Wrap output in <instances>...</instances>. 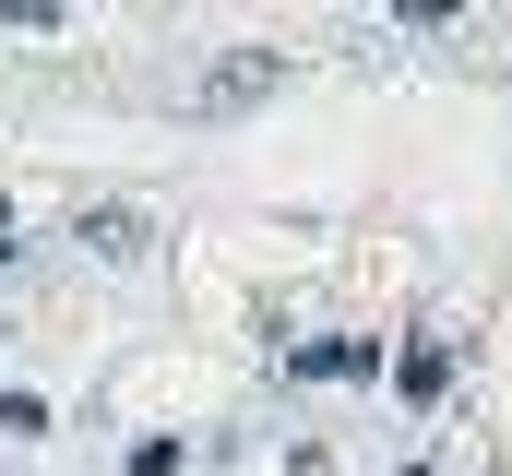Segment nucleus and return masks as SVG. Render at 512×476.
I'll use <instances>...</instances> for the list:
<instances>
[{
	"label": "nucleus",
	"mask_w": 512,
	"mask_h": 476,
	"mask_svg": "<svg viewBox=\"0 0 512 476\" xmlns=\"http://www.w3.org/2000/svg\"><path fill=\"white\" fill-rule=\"evenodd\" d=\"M262 84H274V60H227V72L203 84V108H239V96H262Z\"/></svg>",
	"instance_id": "1"
}]
</instances>
